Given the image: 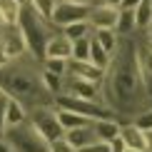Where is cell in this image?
Wrapping results in <instances>:
<instances>
[{
	"mask_svg": "<svg viewBox=\"0 0 152 152\" xmlns=\"http://www.w3.org/2000/svg\"><path fill=\"white\" fill-rule=\"evenodd\" d=\"M40 80H42V87L48 90L50 97H55V95L62 92V75H55V72L42 70V72H40Z\"/></svg>",
	"mask_w": 152,
	"mask_h": 152,
	"instance_id": "7402d4cb",
	"label": "cell"
},
{
	"mask_svg": "<svg viewBox=\"0 0 152 152\" xmlns=\"http://www.w3.org/2000/svg\"><path fill=\"white\" fill-rule=\"evenodd\" d=\"M137 45L140 42L135 40V35L120 37L117 50L112 53L110 65H107L102 82H100L102 102L117 117H125V120H130L132 115L145 110L150 102L147 75H145L142 65H140Z\"/></svg>",
	"mask_w": 152,
	"mask_h": 152,
	"instance_id": "6da1fadb",
	"label": "cell"
},
{
	"mask_svg": "<svg viewBox=\"0 0 152 152\" xmlns=\"http://www.w3.org/2000/svg\"><path fill=\"white\" fill-rule=\"evenodd\" d=\"M55 112H58V120H60L62 130L85 127V125H90V122H92V120H87L85 115H77V112H72V110H62V107H55Z\"/></svg>",
	"mask_w": 152,
	"mask_h": 152,
	"instance_id": "ac0fdd59",
	"label": "cell"
},
{
	"mask_svg": "<svg viewBox=\"0 0 152 152\" xmlns=\"http://www.w3.org/2000/svg\"><path fill=\"white\" fill-rule=\"evenodd\" d=\"M18 15H20V5L15 0H0V18L5 25H15Z\"/></svg>",
	"mask_w": 152,
	"mask_h": 152,
	"instance_id": "603a6c76",
	"label": "cell"
},
{
	"mask_svg": "<svg viewBox=\"0 0 152 152\" xmlns=\"http://www.w3.org/2000/svg\"><path fill=\"white\" fill-rule=\"evenodd\" d=\"M0 152H12V147L8 145V140H5L3 135H0Z\"/></svg>",
	"mask_w": 152,
	"mask_h": 152,
	"instance_id": "4dcf8cb0",
	"label": "cell"
},
{
	"mask_svg": "<svg viewBox=\"0 0 152 152\" xmlns=\"http://www.w3.org/2000/svg\"><path fill=\"white\" fill-rule=\"evenodd\" d=\"M117 12H120V8L97 3V5H92V8H90V12H87V23H90L92 30H100V28H112V30H115Z\"/></svg>",
	"mask_w": 152,
	"mask_h": 152,
	"instance_id": "9c48e42d",
	"label": "cell"
},
{
	"mask_svg": "<svg viewBox=\"0 0 152 152\" xmlns=\"http://www.w3.org/2000/svg\"><path fill=\"white\" fill-rule=\"evenodd\" d=\"M110 152H125V142H122V137H112L110 140Z\"/></svg>",
	"mask_w": 152,
	"mask_h": 152,
	"instance_id": "f546056e",
	"label": "cell"
},
{
	"mask_svg": "<svg viewBox=\"0 0 152 152\" xmlns=\"http://www.w3.org/2000/svg\"><path fill=\"white\" fill-rule=\"evenodd\" d=\"M75 3H85V5H97L100 0H75Z\"/></svg>",
	"mask_w": 152,
	"mask_h": 152,
	"instance_id": "d590c367",
	"label": "cell"
},
{
	"mask_svg": "<svg viewBox=\"0 0 152 152\" xmlns=\"http://www.w3.org/2000/svg\"><path fill=\"white\" fill-rule=\"evenodd\" d=\"M90 35H92V33H90ZM90 35L72 40V53H70L72 60H90Z\"/></svg>",
	"mask_w": 152,
	"mask_h": 152,
	"instance_id": "cb8c5ba5",
	"label": "cell"
},
{
	"mask_svg": "<svg viewBox=\"0 0 152 152\" xmlns=\"http://www.w3.org/2000/svg\"><path fill=\"white\" fill-rule=\"evenodd\" d=\"M28 120V110L23 107V102H18L15 97H8L5 100V107H3V132L8 127H15Z\"/></svg>",
	"mask_w": 152,
	"mask_h": 152,
	"instance_id": "8fae6325",
	"label": "cell"
},
{
	"mask_svg": "<svg viewBox=\"0 0 152 152\" xmlns=\"http://www.w3.org/2000/svg\"><path fill=\"white\" fill-rule=\"evenodd\" d=\"M0 45H3L5 55H8L10 60H15V58H23V55L28 53L25 37H23V33H20V28H18V25H8V28H5V33H3V40H0Z\"/></svg>",
	"mask_w": 152,
	"mask_h": 152,
	"instance_id": "ba28073f",
	"label": "cell"
},
{
	"mask_svg": "<svg viewBox=\"0 0 152 152\" xmlns=\"http://www.w3.org/2000/svg\"><path fill=\"white\" fill-rule=\"evenodd\" d=\"M48 147H50V152H75V147H72V145L65 140V137L50 140V142H48Z\"/></svg>",
	"mask_w": 152,
	"mask_h": 152,
	"instance_id": "f1b7e54d",
	"label": "cell"
},
{
	"mask_svg": "<svg viewBox=\"0 0 152 152\" xmlns=\"http://www.w3.org/2000/svg\"><path fill=\"white\" fill-rule=\"evenodd\" d=\"M102 82V80H100ZM100 82L95 80H85V77H75V75H62V92L72 95V97H82V100H100Z\"/></svg>",
	"mask_w": 152,
	"mask_h": 152,
	"instance_id": "52a82bcc",
	"label": "cell"
},
{
	"mask_svg": "<svg viewBox=\"0 0 152 152\" xmlns=\"http://www.w3.org/2000/svg\"><path fill=\"white\" fill-rule=\"evenodd\" d=\"M92 37L105 48V53H115L117 50V42H120V35L115 33L112 28H100V30H92Z\"/></svg>",
	"mask_w": 152,
	"mask_h": 152,
	"instance_id": "d6986e66",
	"label": "cell"
},
{
	"mask_svg": "<svg viewBox=\"0 0 152 152\" xmlns=\"http://www.w3.org/2000/svg\"><path fill=\"white\" fill-rule=\"evenodd\" d=\"M110 58H112V55H110V53H105V48H102V45H100V42L90 35V62L105 72V70H107V65H110Z\"/></svg>",
	"mask_w": 152,
	"mask_h": 152,
	"instance_id": "ffe728a7",
	"label": "cell"
},
{
	"mask_svg": "<svg viewBox=\"0 0 152 152\" xmlns=\"http://www.w3.org/2000/svg\"><path fill=\"white\" fill-rule=\"evenodd\" d=\"M42 70L55 72V75H65L67 72V60L65 58H42Z\"/></svg>",
	"mask_w": 152,
	"mask_h": 152,
	"instance_id": "d4e9b609",
	"label": "cell"
},
{
	"mask_svg": "<svg viewBox=\"0 0 152 152\" xmlns=\"http://www.w3.org/2000/svg\"><path fill=\"white\" fill-rule=\"evenodd\" d=\"M120 125H122V120H120V117H110V120H92L90 127H92V132H95L97 140L110 142L112 137L120 135Z\"/></svg>",
	"mask_w": 152,
	"mask_h": 152,
	"instance_id": "5bb4252c",
	"label": "cell"
},
{
	"mask_svg": "<svg viewBox=\"0 0 152 152\" xmlns=\"http://www.w3.org/2000/svg\"><path fill=\"white\" fill-rule=\"evenodd\" d=\"M100 3H102V5H112V8H120L122 0H100Z\"/></svg>",
	"mask_w": 152,
	"mask_h": 152,
	"instance_id": "836d02e7",
	"label": "cell"
},
{
	"mask_svg": "<svg viewBox=\"0 0 152 152\" xmlns=\"http://www.w3.org/2000/svg\"><path fill=\"white\" fill-rule=\"evenodd\" d=\"M40 72H42V65L30 53H25L23 58L8 60L0 67V90L8 97H15L18 102H23L28 112L35 107L53 105V97L42 87Z\"/></svg>",
	"mask_w": 152,
	"mask_h": 152,
	"instance_id": "7a4b0ae2",
	"label": "cell"
},
{
	"mask_svg": "<svg viewBox=\"0 0 152 152\" xmlns=\"http://www.w3.org/2000/svg\"><path fill=\"white\" fill-rule=\"evenodd\" d=\"M3 137L8 140L12 152H50L48 140L28 122V120L20 122V125H15V127H8L3 132Z\"/></svg>",
	"mask_w": 152,
	"mask_h": 152,
	"instance_id": "277c9868",
	"label": "cell"
},
{
	"mask_svg": "<svg viewBox=\"0 0 152 152\" xmlns=\"http://www.w3.org/2000/svg\"><path fill=\"white\" fill-rule=\"evenodd\" d=\"M65 75H75V77H85V80H95V82H100L102 80V70L100 67H95L90 60H67V72Z\"/></svg>",
	"mask_w": 152,
	"mask_h": 152,
	"instance_id": "7c38bea8",
	"label": "cell"
},
{
	"mask_svg": "<svg viewBox=\"0 0 152 152\" xmlns=\"http://www.w3.org/2000/svg\"><path fill=\"white\" fill-rule=\"evenodd\" d=\"M145 142H147V152H152V130L145 132Z\"/></svg>",
	"mask_w": 152,
	"mask_h": 152,
	"instance_id": "d6a6232c",
	"label": "cell"
},
{
	"mask_svg": "<svg viewBox=\"0 0 152 152\" xmlns=\"http://www.w3.org/2000/svg\"><path fill=\"white\" fill-rule=\"evenodd\" d=\"M28 122L33 125V127L40 132L48 142H50V140H58V137L65 135V130H62V125H60V120H58V112H55L53 105L30 110V112H28Z\"/></svg>",
	"mask_w": 152,
	"mask_h": 152,
	"instance_id": "5b68a950",
	"label": "cell"
},
{
	"mask_svg": "<svg viewBox=\"0 0 152 152\" xmlns=\"http://www.w3.org/2000/svg\"><path fill=\"white\" fill-rule=\"evenodd\" d=\"M132 10H135V25H137V30L147 35V30L152 25V0H142V3H137Z\"/></svg>",
	"mask_w": 152,
	"mask_h": 152,
	"instance_id": "e0dca14e",
	"label": "cell"
},
{
	"mask_svg": "<svg viewBox=\"0 0 152 152\" xmlns=\"http://www.w3.org/2000/svg\"><path fill=\"white\" fill-rule=\"evenodd\" d=\"M130 122H132V125H137L142 132L152 130V107H145V110H140L137 115H132V117H130Z\"/></svg>",
	"mask_w": 152,
	"mask_h": 152,
	"instance_id": "484cf974",
	"label": "cell"
},
{
	"mask_svg": "<svg viewBox=\"0 0 152 152\" xmlns=\"http://www.w3.org/2000/svg\"><path fill=\"white\" fill-rule=\"evenodd\" d=\"M125 152H145V150H135V147H125Z\"/></svg>",
	"mask_w": 152,
	"mask_h": 152,
	"instance_id": "8d00e7d4",
	"label": "cell"
},
{
	"mask_svg": "<svg viewBox=\"0 0 152 152\" xmlns=\"http://www.w3.org/2000/svg\"><path fill=\"white\" fill-rule=\"evenodd\" d=\"M137 3H142V0H122V3H120V8H135Z\"/></svg>",
	"mask_w": 152,
	"mask_h": 152,
	"instance_id": "1f68e13d",
	"label": "cell"
},
{
	"mask_svg": "<svg viewBox=\"0 0 152 152\" xmlns=\"http://www.w3.org/2000/svg\"><path fill=\"white\" fill-rule=\"evenodd\" d=\"M70 53H72V40H67L60 30L48 37V42H45V58H65V60H70Z\"/></svg>",
	"mask_w": 152,
	"mask_h": 152,
	"instance_id": "30bf717a",
	"label": "cell"
},
{
	"mask_svg": "<svg viewBox=\"0 0 152 152\" xmlns=\"http://www.w3.org/2000/svg\"><path fill=\"white\" fill-rule=\"evenodd\" d=\"M30 3H33V8L40 12V15H45L48 20H50V12H53V8H55L58 0H30Z\"/></svg>",
	"mask_w": 152,
	"mask_h": 152,
	"instance_id": "83f0119b",
	"label": "cell"
},
{
	"mask_svg": "<svg viewBox=\"0 0 152 152\" xmlns=\"http://www.w3.org/2000/svg\"><path fill=\"white\" fill-rule=\"evenodd\" d=\"M15 3H18V5H25V3H30V0H15Z\"/></svg>",
	"mask_w": 152,
	"mask_h": 152,
	"instance_id": "74e56055",
	"label": "cell"
},
{
	"mask_svg": "<svg viewBox=\"0 0 152 152\" xmlns=\"http://www.w3.org/2000/svg\"><path fill=\"white\" fill-rule=\"evenodd\" d=\"M120 137H122L125 147H135V150H145L147 152V142H145V132L137 127V125H132L130 120H125L122 125H120Z\"/></svg>",
	"mask_w": 152,
	"mask_h": 152,
	"instance_id": "4fadbf2b",
	"label": "cell"
},
{
	"mask_svg": "<svg viewBox=\"0 0 152 152\" xmlns=\"http://www.w3.org/2000/svg\"><path fill=\"white\" fill-rule=\"evenodd\" d=\"M15 25L20 28V33L25 37L28 53L33 55L37 62H42V58H45V42H48V37L53 33H58V28H55L45 15H40V12L33 8V3L20 5V15H18Z\"/></svg>",
	"mask_w": 152,
	"mask_h": 152,
	"instance_id": "3957f363",
	"label": "cell"
},
{
	"mask_svg": "<svg viewBox=\"0 0 152 152\" xmlns=\"http://www.w3.org/2000/svg\"><path fill=\"white\" fill-rule=\"evenodd\" d=\"M115 33L120 37H130L137 33V25H135V10L132 8H120L117 12V23H115Z\"/></svg>",
	"mask_w": 152,
	"mask_h": 152,
	"instance_id": "9a60e30c",
	"label": "cell"
},
{
	"mask_svg": "<svg viewBox=\"0 0 152 152\" xmlns=\"http://www.w3.org/2000/svg\"><path fill=\"white\" fill-rule=\"evenodd\" d=\"M90 8H92V5L75 3V0H58V3H55V8H53V12H50V23H53L58 30H62L65 25H70V23L87 20Z\"/></svg>",
	"mask_w": 152,
	"mask_h": 152,
	"instance_id": "8992f818",
	"label": "cell"
},
{
	"mask_svg": "<svg viewBox=\"0 0 152 152\" xmlns=\"http://www.w3.org/2000/svg\"><path fill=\"white\" fill-rule=\"evenodd\" d=\"M92 125V122H90ZM90 125H85V127H72V130H65V140L72 145L75 150H80L82 145H87V142H92V140H97V137H95V132H92V127Z\"/></svg>",
	"mask_w": 152,
	"mask_h": 152,
	"instance_id": "2e32d148",
	"label": "cell"
},
{
	"mask_svg": "<svg viewBox=\"0 0 152 152\" xmlns=\"http://www.w3.org/2000/svg\"><path fill=\"white\" fill-rule=\"evenodd\" d=\"M75 152H110V142H105V140H92V142L82 145V147L75 150Z\"/></svg>",
	"mask_w": 152,
	"mask_h": 152,
	"instance_id": "4316f807",
	"label": "cell"
},
{
	"mask_svg": "<svg viewBox=\"0 0 152 152\" xmlns=\"http://www.w3.org/2000/svg\"><path fill=\"white\" fill-rule=\"evenodd\" d=\"M10 58H8V55H5V50H3V45H0V67H3L5 65V62H8Z\"/></svg>",
	"mask_w": 152,
	"mask_h": 152,
	"instance_id": "e575fe53",
	"label": "cell"
},
{
	"mask_svg": "<svg viewBox=\"0 0 152 152\" xmlns=\"http://www.w3.org/2000/svg\"><path fill=\"white\" fill-rule=\"evenodd\" d=\"M60 33L65 35L67 40H77V37H85V35H90V33H92V28H90V23H87V20H77V23H70V25H65V28H62Z\"/></svg>",
	"mask_w": 152,
	"mask_h": 152,
	"instance_id": "44dd1931",
	"label": "cell"
}]
</instances>
